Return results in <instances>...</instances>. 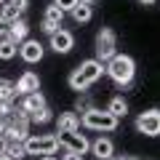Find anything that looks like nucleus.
<instances>
[{
  "label": "nucleus",
  "instance_id": "1",
  "mask_svg": "<svg viewBox=\"0 0 160 160\" xmlns=\"http://www.w3.org/2000/svg\"><path fill=\"white\" fill-rule=\"evenodd\" d=\"M104 72L109 75V80H112L115 86L128 88L133 83V78H136V62H133L128 53H115V56L104 64Z\"/></svg>",
  "mask_w": 160,
  "mask_h": 160
},
{
  "label": "nucleus",
  "instance_id": "31",
  "mask_svg": "<svg viewBox=\"0 0 160 160\" xmlns=\"http://www.w3.org/2000/svg\"><path fill=\"white\" fill-rule=\"evenodd\" d=\"M78 3H88V6H93V3H96V0H78Z\"/></svg>",
  "mask_w": 160,
  "mask_h": 160
},
{
  "label": "nucleus",
  "instance_id": "12",
  "mask_svg": "<svg viewBox=\"0 0 160 160\" xmlns=\"http://www.w3.org/2000/svg\"><path fill=\"white\" fill-rule=\"evenodd\" d=\"M32 91H40V78L32 69H27V72H22V78L16 80V96H24V93H32Z\"/></svg>",
  "mask_w": 160,
  "mask_h": 160
},
{
  "label": "nucleus",
  "instance_id": "29",
  "mask_svg": "<svg viewBox=\"0 0 160 160\" xmlns=\"http://www.w3.org/2000/svg\"><path fill=\"white\" fill-rule=\"evenodd\" d=\"M107 160H136V158H131V155H126V158H115V155H112V158H107Z\"/></svg>",
  "mask_w": 160,
  "mask_h": 160
},
{
  "label": "nucleus",
  "instance_id": "28",
  "mask_svg": "<svg viewBox=\"0 0 160 160\" xmlns=\"http://www.w3.org/2000/svg\"><path fill=\"white\" fill-rule=\"evenodd\" d=\"M6 126H8V120H3V118H0V136L6 133Z\"/></svg>",
  "mask_w": 160,
  "mask_h": 160
},
{
  "label": "nucleus",
  "instance_id": "8",
  "mask_svg": "<svg viewBox=\"0 0 160 160\" xmlns=\"http://www.w3.org/2000/svg\"><path fill=\"white\" fill-rule=\"evenodd\" d=\"M19 56L24 59L27 64H38L40 59H43V53H46V48H43V43L40 40H29V38H24L22 43H19Z\"/></svg>",
  "mask_w": 160,
  "mask_h": 160
},
{
  "label": "nucleus",
  "instance_id": "7",
  "mask_svg": "<svg viewBox=\"0 0 160 160\" xmlns=\"http://www.w3.org/2000/svg\"><path fill=\"white\" fill-rule=\"evenodd\" d=\"M136 131L144 133V136H158L160 133V112L158 109H147V112H142L136 118Z\"/></svg>",
  "mask_w": 160,
  "mask_h": 160
},
{
  "label": "nucleus",
  "instance_id": "10",
  "mask_svg": "<svg viewBox=\"0 0 160 160\" xmlns=\"http://www.w3.org/2000/svg\"><path fill=\"white\" fill-rule=\"evenodd\" d=\"M72 46H75L72 32H67V29H62V27H59L56 32H51V48L56 53H69V51H72Z\"/></svg>",
  "mask_w": 160,
  "mask_h": 160
},
{
  "label": "nucleus",
  "instance_id": "6",
  "mask_svg": "<svg viewBox=\"0 0 160 160\" xmlns=\"http://www.w3.org/2000/svg\"><path fill=\"white\" fill-rule=\"evenodd\" d=\"M56 136H59V144L64 149H72V152H80V155H86L88 147H91V142L80 131H56Z\"/></svg>",
  "mask_w": 160,
  "mask_h": 160
},
{
  "label": "nucleus",
  "instance_id": "19",
  "mask_svg": "<svg viewBox=\"0 0 160 160\" xmlns=\"http://www.w3.org/2000/svg\"><path fill=\"white\" fill-rule=\"evenodd\" d=\"M11 99H16V83L0 78V102H11Z\"/></svg>",
  "mask_w": 160,
  "mask_h": 160
},
{
  "label": "nucleus",
  "instance_id": "32",
  "mask_svg": "<svg viewBox=\"0 0 160 160\" xmlns=\"http://www.w3.org/2000/svg\"><path fill=\"white\" fill-rule=\"evenodd\" d=\"M139 3H144V6H152V3H155V0H139Z\"/></svg>",
  "mask_w": 160,
  "mask_h": 160
},
{
  "label": "nucleus",
  "instance_id": "26",
  "mask_svg": "<svg viewBox=\"0 0 160 160\" xmlns=\"http://www.w3.org/2000/svg\"><path fill=\"white\" fill-rule=\"evenodd\" d=\"M62 160H83V155L80 152H72V149H64V158Z\"/></svg>",
  "mask_w": 160,
  "mask_h": 160
},
{
  "label": "nucleus",
  "instance_id": "4",
  "mask_svg": "<svg viewBox=\"0 0 160 160\" xmlns=\"http://www.w3.org/2000/svg\"><path fill=\"white\" fill-rule=\"evenodd\" d=\"M59 147H62V144H59L56 133H29V136L24 139L27 155H53Z\"/></svg>",
  "mask_w": 160,
  "mask_h": 160
},
{
  "label": "nucleus",
  "instance_id": "23",
  "mask_svg": "<svg viewBox=\"0 0 160 160\" xmlns=\"http://www.w3.org/2000/svg\"><path fill=\"white\" fill-rule=\"evenodd\" d=\"M88 107H93V102H91V96H86V93L80 91V93H78V102H75V112H86Z\"/></svg>",
  "mask_w": 160,
  "mask_h": 160
},
{
  "label": "nucleus",
  "instance_id": "2",
  "mask_svg": "<svg viewBox=\"0 0 160 160\" xmlns=\"http://www.w3.org/2000/svg\"><path fill=\"white\" fill-rule=\"evenodd\" d=\"M104 75V62H99V59H88V62L78 64V67L69 72V88L72 91H86V88H91L96 80H102Z\"/></svg>",
  "mask_w": 160,
  "mask_h": 160
},
{
  "label": "nucleus",
  "instance_id": "11",
  "mask_svg": "<svg viewBox=\"0 0 160 160\" xmlns=\"http://www.w3.org/2000/svg\"><path fill=\"white\" fill-rule=\"evenodd\" d=\"M27 6H29V0H8L3 6V11H0V22H16V19H22Z\"/></svg>",
  "mask_w": 160,
  "mask_h": 160
},
{
  "label": "nucleus",
  "instance_id": "21",
  "mask_svg": "<svg viewBox=\"0 0 160 160\" xmlns=\"http://www.w3.org/2000/svg\"><path fill=\"white\" fill-rule=\"evenodd\" d=\"M6 155H8L11 160H22V158H27L24 142H8V144H6Z\"/></svg>",
  "mask_w": 160,
  "mask_h": 160
},
{
  "label": "nucleus",
  "instance_id": "30",
  "mask_svg": "<svg viewBox=\"0 0 160 160\" xmlns=\"http://www.w3.org/2000/svg\"><path fill=\"white\" fill-rule=\"evenodd\" d=\"M40 160H56V158H53V155H43Z\"/></svg>",
  "mask_w": 160,
  "mask_h": 160
},
{
  "label": "nucleus",
  "instance_id": "27",
  "mask_svg": "<svg viewBox=\"0 0 160 160\" xmlns=\"http://www.w3.org/2000/svg\"><path fill=\"white\" fill-rule=\"evenodd\" d=\"M6 144H8V139L0 136V155H6Z\"/></svg>",
  "mask_w": 160,
  "mask_h": 160
},
{
  "label": "nucleus",
  "instance_id": "33",
  "mask_svg": "<svg viewBox=\"0 0 160 160\" xmlns=\"http://www.w3.org/2000/svg\"><path fill=\"white\" fill-rule=\"evenodd\" d=\"M0 160H11V158H8V155H0Z\"/></svg>",
  "mask_w": 160,
  "mask_h": 160
},
{
  "label": "nucleus",
  "instance_id": "25",
  "mask_svg": "<svg viewBox=\"0 0 160 160\" xmlns=\"http://www.w3.org/2000/svg\"><path fill=\"white\" fill-rule=\"evenodd\" d=\"M53 3H56V6H59V8H62V11H64V13H67V11H72V8H75V6H78V0H53Z\"/></svg>",
  "mask_w": 160,
  "mask_h": 160
},
{
  "label": "nucleus",
  "instance_id": "18",
  "mask_svg": "<svg viewBox=\"0 0 160 160\" xmlns=\"http://www.w3.org/2000/svg\"><path fill=\"white\" fill-rule=\"evenodd\" d=\"M107 109L120 120V118H126V115H128V102H126L123 96H112V99H109V107H107Z\"/></svg>",
  "mask_w": 160,
  "mask_h": 160
},
{
  "label": "nucleus",
  "instance_id": "34",
  "mask_svg": "<svg viewBox=\"0 0 160 160\" xmlns=\"http://www.w3.org/2000/svg\"><path fill=\"white\" fill-rule=\"evenodd\" d=\"M0 6H3V0H0Z\"/></svg>",
  "mask_w": 160,
  "mask_h": 160
},
{
  "label": "nucleus",
  "instance_id": "9",
  "mask_svg": "<svg viewBox=\"0 0 160 160\" xmlns=\"http://www.w3.org/2000/svg\"><path fill=\"white\" fill-rule=\"evenodd\" d=\"M62 19H64V11L62 8L56 6V3H51V6L46 8V16H43V24H40V27H43V32H56L59 27H62Z\"/></svg>",
  "mask_w": 160,
  "mask_h": 160
},
{
  "label": "nucleus",
  "instance_id": "14",
  "mask_svg": "<svg viewBox=\"0 0 160 160\" xmlns=\"http://www.w3.org/2000/svg\"><path fill=\"white\" fill-rule=\"evenodd\" d=\"M19 107L29 115V112H35V109H40V107H48V104H46V96L40 91H32V93H24V99H22Z\"/></svg>",
  "mask_w": 160,
  "mask_h": 160
},
{
  "label": "nucleus",
  "instance_id": "15",
  "mask_svg": "<svg viewBox=\"0 0 160 160\" xmlns=\"http://www.w3.org/2000/svg\"><path fill=\"white\" fill-rule=\"evenodd\" d=\"M56 128L59 131H80V115L78 112H59Z\"/></svg>",
  "mask_w": 160,
  "mask_h": 160
},
{
  "label": "nucleus",
  "instance_id": "22",
  "mask_svg": "<svg viewBox=\"0 0 160 160\" xmlns=\"http://www.w3.org/2000/svg\"><path fill=\"white\" fill-rule=\"evenodd\" d=\"M51 118H53V115H51V109H48V107H40V109H35V112L27 115L29 123H48Z\"/></svg>",
  "mask_w": 160,
  "mask_h": 160
},
{
  "label": "nucleus",
  "instance_id": "5",
  "mask_svg": "<svg viewBox=\"0 0 160 160\" xmlns=\"http://www.w3.org/2000/svg\"><path fill=\"white\" fill-rule=\"evenodd\" d=\"M118 53V38H115L112 27H102L96 35V59L99 62H109Z\"/></svg>",
  "mask_w": 160,
  "mask_h": 160
},
{
  "label": "nucleus",
  "instance_id": "20",
  "mask_svg": "<svg viewBox=\"0 0 160 160\" xmlns=\"http://www.w3.org/2000/svg\"><path fill=\"white\" fill-rule=\"evenodd\" d=\"M16 43H13L11 38H0V59H3V62H8V59H13L16 56Z\"/></svg>",
  "mask_w": 160,
  "mask_h": 160
},
{
  "label": "nucleus",
  "instance_id": "24",
  "mask_svg": "<svg viewBox=\"0 0 160 160\" xmlns=\"http://www.w3.org/2000/svg\"><path fill=\"white\" fill-rule=\"evenodd\" d=\"M13 107H16V104H13V99H11V102H0V118L8 120V118H11V112H13Z\"/></svg>",
  "mask_w": 160,
  "mask_h": 160
},
{
  "label": "nucleus",
  "instance_id": "13",
  "mask_svg": "<svg viewBox=\"0 0 160 160\" xmlns=\"http://www.w3.org/2000/svg\"><path fill=\"white\" fill-rule=\"evenodd\" d=\"M88 149H91L99 160H107V158H112V155H115V144H112V139H107V136H99Z\"/></svg>",
  "mask_w": 160,
  "mask_h": 160
},
{
  "label": "nucleus",
  "instance_id": "17",
  "mask_svg": "<svg viewBox=\"0 0 160 160\" xmlns=\"http://www.w3.org/2000/svg\"><path fill=\"white\" fill-rule=\"evenodd\" d=\"M69 13H72L75 22L86 24V22H91V16H93V6H88V3H78V6H75Z\"/></svg>",
  "mask_w": 160,
  "mask_h": 160
},
{
  "label": "nucleus",
  "instance_id": "3",
  "mask_svg": "<svg viewBox=\"0 0 160 160\" xmlns=\"http://www.w3.org/2000/svg\"><path fill=\"white\" fill-rule=\"evenodd\" d=\"M120 120L115 118L109 109H99V107H88L86 112L80 115V126H86L88 131H102V133H109L118 128Z\"/></svg>",
  "mask_w": 160,
  "mask_h": 160
},
{
  "label": "nucleus",
  "instance_id": "16",
  "mask_svg": "<svg viewBox=\"0 0 160 160\" xmlns=\"http://www.w3.org/2000/svg\"><path fill=\"white\" fill-rule=\"evenodd\" d=\"M27 35H29V27H27V22H24V19H16V22H8V35H6V38H11L13 43H16V46L22 43L24 38H27Z\"/></svg>",
  "mask_w": 160,
  "mask_h": 160
}]
</instances>
